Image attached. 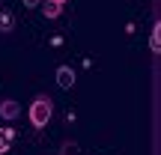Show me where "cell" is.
<instances>
[{"instance_id": "cell-1", "label": "cell", "mask_w": 161, "mask_h": 155, "mask_svg": "<svg viewBox=\"0 0 161 155\" xmlns=\"http://www.w3.org/2000/svg\"><path fill=\"white\" fill-rule=\"evenodd\" d=\"M51 116H54V102H51V96L39 92V96L30 102V108H27L30 125H33V128H45L48 122H51Z\"/></svg>"}, {"instance_id": "cell-2", "label": "cell", "mask_w": 161, "mask_h": 155, "mask_svg": "<svg viewBox=\"0 0 161 155\" xmlns=\"http://www.w3.org/2000/svg\"><path fill=\"white\" fill-rule=\"evenodd\" d=\"M18 116H21V104H18L15 98H3V102H0V119L15 122Z\"/></svg>"}, {"instance_id": "cell-3", "label": "cell", "mask_w": 161, "mask_h": 155, "mask_svg": "<svg viewBox=\"0 0 161 155\" xmlns=\"http://www.w3.org/2000/svg\"><path fill=\"white\" fill-rule=\"evenodd\" d=\"M57 86L60 90H72L75 86V69L72 66H60L57 69Z\"/></svg>"}, {"instance_id": "cell-4", "label": "cell", "mask_w": 161, "mask_h": 155, "mask_svg": "<svg viewBox=\"0 0 161 155\" xmlns=\"http://www.w3.org/2000/svg\"><path fill=\"white\" fill-rule=\"evenodd\" d=\"M12 140H15V128H12V125H0V155L9 152Z\"/></svg>"}, {"instance_id": "cell-5", "label": "cell", "mask_w": 161, "mask_h": 155, "mask_svg": "<svg viewBox=\"0 0 161 155\" xmlns=\"http://www.w3.org/2000/svg\"><path fill=\"white\" fill-rule=\"evenodd\" d=\"M15 30V15L9 9H0V33H12Z\"/></svg>"}, {"instance_id": "cell-6", "label": "cell", "mask_w": 161, "mask_h": 155, "mask_svg": "<svg viewBox=\"0 0 161 155\" xmlns=\"http://www.w3.org/2000/svg\"><path fill=\"white\" fill-rule=\"evenodd\" d=\"M42 12H45V18H48V21H54V18H60V15H63V6H60V3H51V0H48V3L42 6Z\"/></svg>"}, {"instance_id": "cell-7", "label": "cell", "mask_w": 161, "mask_h": 155, "mask_svg": "<svg viewBox=\"0 0 161 155\" xmlns=\"http://www.w3.org/2000/svg\"><path fill=\"white\" fill-rule=\"evenodd\" d=\"M60 155H78V143L75 140H66V143L60 146Z\"/></svg>"}, {"instance_id": "cell-8", "label": "cell", "mask_w": 161, "mask_h": 155, "mask_svg": "<svg viewBox=\"0 0 161 155\" xmlns=\"http://www.w3.org/2000/svg\"><path fill=\"white\" fill-rule=\"evenodd\" d=\"M158 48H161V36H158V27H155V30H152V36H149V51L158 54Z\"/></svg>"}, {"instance_id": "cell-9", "label": "cell", "mask_w": 161, "mask_h": 155, "mask_svg": "<svg viewBox=\"0 0 161 155\" xmlns=\"http://www.w3.org/2000/svg\"><path fill=\"white\" fill-rule=\"evenodd\" d=\"M24 6H30V9H33V6H42V0H21Z\"/></svg>"}, {"instance_id": "cell-10", "label": "cell", "mask_w": 161, "mask_h": 155, "mask_svg": "<svg viewBox=\"0 0 161 155\" xmlns=\"http://www.w3.org/2000/svg\"><path fill=\"white\" fill-rule=\"evenodd\" d=\"M51 3H60V6H66V3H69V0H51Z\"/></svg>"}, {"instance_id": "cell-11", "label": "cell", "mask_w": 161, "mask_h": 155, "mask_svg": "<svg viewBox=\"0 0 161 155\" xmlns=\"http://www.w3.org/2000/svg\"><path fill=\"white\" fill-rule=\"evenodd\" d=\"M0 6H3V3H0Z\"/></svg>"}]
</instances>
